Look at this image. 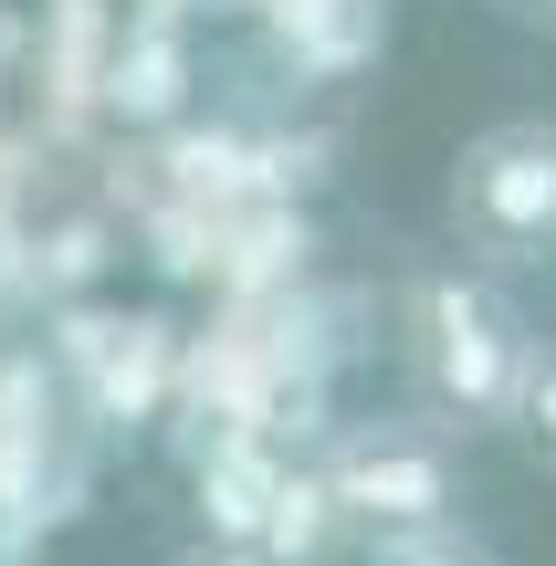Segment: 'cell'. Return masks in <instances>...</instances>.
I'll list each match as a JSON object with an SVG mask.
<instances>
[{
	"instance_id": "8992f818",
	"label": "cell",
	"mask_w": 556,
	"mask_h": 566,
	"mask_svg": "<svg viewBox=\"0 0 556 566\" xmlns=\"http://www.w3.org/2000/svg\"><path fill=\"white\" fill-rule=\"evenodd\" d=\"M504 441L525 451V472L556 483V336H536V357H525V388H515V409H504Z\"/></svg>"
},
{
	"instance_id": "6da1fadb",
	"label": "cell",
	"mask_w": 556,
	"mask_h": 566,
	"mask_svg": "<svg viewBox=\"0 0 556 566\" xmlns=\"http://www.w3.org/2000/svg\"><path fill=\"white\" fill-rule=\"evenodd\" d=\"M536 336L546 325L525 315V294L504 273L462 263V252H431V263L399 273V367H410V399H420V420L452 430L462 451L504 430Z\"/></svg>"
},
{
	"instance_id": "ba28073f",
	"label": "cell",
	"mask_w": 556,
	"mask_h": 566,
	"mask_svg": "<svg viewBox=\"0 0 556 566\" xmlns=\"http://www.w3.org/2000/svg\"><path fill=\"white\" fill-rule=\"evenodd\" d=\"M168 566H263L252 546H189V556H168Z\"/></svg>"
},
{
	"instance_id": "3957f363",
	"label": "cell",
	"mask_w": 556,
	"mask_h": 566,
	"mask_svg": "<svg viewBox=\"0 0 556 566\" xmlns=\"http://www.w3.org/2000/svg\"><path fill=\"white\" fill-rule=\"evenodd\" d=\"M441 210H452L462 263H483L504 283L546 273L556 263V116H494V126H473L462 158H452Z\"/></svg>"
},
{
	"instance_id": "7a4b0ae2",
	"label": "cell",
	"mask_w": 556,
	"mask_h": 566,
	"mask_svg": "<svg viewBox=\"0 0 556 566\" xmlns=\"http://www.w3.org/2000/svg\"><path fill=\"white\" fill-rule=\"evenodd\" d=\"M336 493V525L347 546H410V535H441V525H473V483H462V441L431 430L420 409H378V420H347L326 451H315Z\"/></svg>"
},
{
	"instance_id": "52a82bcc",
	"label": "cell",
	"mask_w": 556,
	"mask_h": 566,
	"mask_svg": "<svg viewBox=\"0 0 556 566\" xmlns=\"http://www.w3.org/2000/svg\"><path fill=\"white\" fill-rule=\"evenodd\" d=\"M368 566H504L473 525H441V535H410V546H368Z\"/></svg>"
},
{
	"instance_id": "5b68a950",
	"label": "cell",
	"mask_w": 556,
	"mask_h": 566,
	"mask_svg": "<svg viewBox=\"0 0 556 566\" xmlns=\"http://www.w3.org/2000/svg\"><path fill=\"white\" fill-rule=\"evenodd\" d=\"M273 472H284V462H210V472H200V525H210L200 546H252Z\"/></svg>"
},
{
	"instance_id": "9c48e42d",
	"label": "cell",
	"mask_w": 556,
	"mask_h": 566,
	"mask_svg": "<svg viewBox=\"0 0 556 566\" xmlns=\"http://www.w3.org/2000/svg\"><path fill=\"white\" fill-rule=\"evenodd\" d=\"M504 21H525V32H556V0H494Z\"/></svg>"
},
{
	"instance_id": "277c9868",
	"label": "cell",
	"mask_w": 556,
	"mask_h": 566,
	"mask_svg": "<svg viewBox=\"0 0 556 566\" xmlns=\"http://www.w3.org/2000/svg\"><path fill=\"white\" fill-rule=\"evenodd\" d=\"M252 556H263V566H326V556H347V525H336V493H326L315 462L273 472L263 525H252Z\"/></svg>"
}]
</instances>
